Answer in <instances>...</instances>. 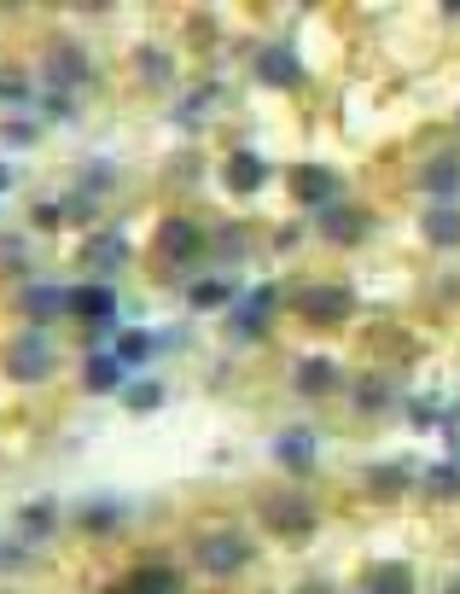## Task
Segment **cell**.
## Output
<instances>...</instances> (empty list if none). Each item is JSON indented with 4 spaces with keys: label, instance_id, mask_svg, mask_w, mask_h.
<instances>
[{
    "label": "cell",
    "instance_id": "cell-1",
    "mask_svg": "<svg viewBox=\"0 0 460 594\" xmlns=\"http://www.w3.org/2000/svg\"><path fill=\"white\" fill-rule=\"evenodd\" d=\"M6 379H18V385H41L47 373H53V344L41 338V332H18L12 344H6Z\"/></svg>",
    "mask_w": 460,
    "mask_h": 594
},
{
    "label": "cell",
    "instance_id": "cell-2",
    "mask_svg": "<svg viewBox=\"0 0 460 594\" xmlns=\"http://www.w3.org/2000/svg\"><path fill=\"white\" fill-rule=\"evenodd\" d=\"M292 309L309 321V327H338V321L356 315V297L344 292V286H303Z\"/></svg>",
    "mask_w": 460,
    "mask_h": 594
},
{
    "label": "cell",
    "instance_id": "cell-3",
    "mask_svg": "<svg viewBox=\"0 0 460 594\" xmlns=\"http://www.w3.org/2000/svg\"><path fill=\"white\" fill-rule=\"evenodd\" d=\"M245 560H251V542L239 530H216V536L198 542V565L210 577H233V571H245Z\"/></svg>",
    "mask_w": 460,
    "mask_h": 594
},
{
    "label": "cell",
    "instance_id": "cell-4",
    "mask_svg": "<svg viewBox=\"0 0 460 594\" xmlns=\"http://www.w3.org/2000/svg\"><path fill=\"white\" fill-rule=\"evenodd\" d=\"M286 187H292V198L297 204H309V210L338 204V175H332L327 164H297L292 175H286Z\"/></svg>",
    "mask_w": 460,
    "mask_h": 594
},
{
    "label": "cell",
    "instance_id": "cell-5",
    "mask_svg": "<svg viewBox=\"0 0 460 594\" xmlns=\"http://www.w3.org/2000/svg\"><path fill=\"white\" fill-rule=\"evenodd\" d=\"M257 82L263 88H303V65H297V53L286 41H274L257 53Z\"/></svg>",
    "mask_w": 460,
    "mask_h": 594
},
{
    "label": "cell",
    "instance_id": "cell-6",
    "mask_svg": "<svg viewBox=\"0 0 460 594\" xmlns=\"http://www.w3.org/2000/svg\"><path fill=\"white\" fill-rule=\"evenodd\" d=\"M70 315H76V321H94V327H111V321H117V292H111L105 280H88V286L70 292Z\"/></svg>",
    "mask_w": 460,
    "mask_h": 594
},
{
    "label": "cell",
    "instance_id": "cell-7",
    "mask_svg": "<svg viewBox=\"0 0 460 594\" xmlns=\"http://www.w3.org/2000/svg\"><path fill=\"white\" fill-rule=\"evenodd\" d=\"M268 309H274V286H257V292L245 297V303H233L228 309V327H233V338H263V327H268Z\"/></svg>",
    "mask_w": 460,
    "mask_h": 594
},
{
    "label": "cell",
    "instance_id": "cell-8",
    "mask_svg": "<svg viewBox=\"0 0 460 594\" xmlns=\"http://www.w3.org/2000/svg\"><path fill=\"white\" fill-rule=\"evenodd\" d=\"M94 70H88V59H82V47H70V41H59L53 53H47V94H59V88H82Z\"/></svg>",
    "mask_w": 460,
    "mask_h": 594
},
{
    "label": "cell",
    "instance_id": "cell-9",
    "mask_svg": "<svg viewBox=\"0 0 460 594\" xmlns=\"http://www.w3.org/2000/svg\"><path fill=\"white\" fill-rule=\"evenodd\" d=\"M367 228H373L367 210H350V204H327V210H321V233H327L332 245H362Z\"/></svg>",
    "mask_w": 460,
    "mask_h": 594
},
{
    "label": "cell",
    "instance_id": "cell-10",
    "mask_svg": "<svg viewBox=\"0 0 460 594\" xmlns=\"http://www.w3.org/2000/svg\"><path fill=\"white\" fill-rule=\"evenodd\" d=\"M263 519H268L274 536H309V530H315V507H309V501H297V495H286V501H268Z\"/></svg>",
    "mask_w": 460,
    "mask_h": 594
},
{
    "label": "cell",
    "instance_id": "cell-11",
    "mask_svg": "<svg viewBox=\"0 0 460 594\" xmlns=\"http://www.w3.org/2000/svg\"><path fill=\"white\" fill-rule=\"evenodd\" d=\"M18 309H24V321H59V315H70V292L65 286H24Z\"/></svg>",
    "mask_w": 460,
    "mask_h": 594
},
{
    "label": "cell",
    "instance_id": "cell-12",
    "mask_svg": "<svg viewBox=\"0 0 460 594\" xmlns=\"http://www.w3.org/2000/svg\"><path fill=\"white\" fill-rule=\"evenodd\" d=\"M292 385L303 396H327V391H338V385H344V367L332 362V356H309V362H297Z\"/></svg>",
    "mask_w": 460,
    "mask_h": 594
},
{
    "label": "cell",
    "instance_id": "cell-13",
    "mask_svg": "<svg viewBox=\"0 0 460 594\" xmlns=\"http://www.w3.org/2000/svg\"><path fill=\"white\" fill-rule=\"evenodd\" d=\"M158 251H164V263H187V257H198L204 251V228H193V222H164L158 228Z\"/></svg>",
    "mask_w": 460,
    "mask_h": 594
},
{
    "label": "cell",
    "instance_id": "cell-14",
    "mask_svg": "<svg viewBox=\"0 0 460 594\" xmlns=\"http://www.w3.org/2000/svg\"><path fill=\"white\" fill-rule=\"evenodd\" d=\"M222 181H228V193H257L268 181V164L257 152H233L228 164H222Z\"/></svg>",
    "mask_w": 460,
    "mask_h": 594
},
{
    "label": "cell",
    "instance_id": "cell-15",
    "mask_svg": "<svg viewBox=\"0 0 460 594\" xmlns=\"http://www.w3.org/2000/svg\"><path fill=\"white\" fill-rule=\"evenodd\" d=\"M420 187H426L431 198H443V204H449V198L460 193V158H455V152H443V158H431V164L420 169Z\"/></svg>",
    "mask_w": 460,
    "mask_h": 594
},
{
    "label": "cell",
    "instance_id": "cell-16",
    "mask_svg": "<svg viewBox=\"0 0 460 594\" xmlns=\"http://www.w3.org/2000/svg\"><path fill=\"white\" fill-rule=\"evenodd\" d=\"M274 461L286 466V472H309L315 466V437L309 431H280L274 437Z\"/></svg>",
    "mask_w": 460,
    "mask_h": 594
},
{
    "label": "cell",
    "instance_id": "cell-17",
    "mask_svg": "<svg viewBox=\"0 0 460 594\" xmlns=\"http://www.w3.org/2000/svg\"><path fill=\"white\" fill-rule=\"evenodd\" d=\"M123 257H129V239L117 228H99L94 239H88V268H94V274H111Z\"/></svg>",
    "mask_w": 460,
    "mask_h": 594
},
{
    "label": "cell",
    "instance_id": "cell-18",
    "mask_svg": "<svg viewBox=\"0 0 460 594\" xmlns=\"http://www.w3.org/2000/svg\"><path fill=\"white\" fill-rule=\"evenodd\" d=\"M82 385H88L94 396L123 391V362H117V356H88V367H82Z\"/></svg>",
    "mask_w": 460,
    "mask_h": 594
},
{
    "label": "cell",
    "instance_id": "cell-19",
    "mask_svg": "<svg viewBox=\"0 0 460 594\" xmlns=\"http://www.w3.org/2000/svg\"><path fill=\"white\" fill-rule=\"evenodd\" d=\"M420 228H426V239L437 245V251H455V245H460V210H455V204H437Z\"/></svg>",
    "mask_w": 460,
    "mask_h": 594
},
{
    "label": "cell",
    "instance_id": "cell-20",
    "mask_svg": "<svg viewBox=\"0 0 460 594\" xmlns=\"http://www.w3.org/2000/svg\"><path fill=\"white\" fill-rule=\"evenodd\" d=\"M367 594H414V571L408 565H373L367 571Z\"/></svg>",
    "mask_w": 460,
    "mask_h": 594
},
{
    "label": "cell",
    "instance_id": "cell-21",
    "mask_svg": "<svg viewBox=\"0 0 460 594\" xmlns=\"http://www.w3.org/2000/svg\"><path fill=\"white\" fill-rule=\"evenodd\" d=\"M181 583H175V571H164V565H146V571H134L129 589L123 594H175Z\"/></svg>",
    "mask_w": 460,
    "mask_h": 594
},
{
    "label": "cell",
    "instance_id": "cell-22",
    "mask_svg": "<svg viewBox=\"0 0 460 594\" xmlns=\"http://www.w3.org/2000/svg\"><path fill=\"white\" fill-rule=\"evenodd\" d=\"M408 484H414V472H408V466H373V472H367V490L385 495V501H391V495H402Z\"/></svg>",
    "mask_w": 460,
    "mask_h": 594
},
{
    "label": "cell",
    "instance_id": "cell-23",
    "mask_svg": "<svg viewBox=\"0 0 460 594\" xmlns=\"http://www.w3.org/2000/svg\"><path fill=\"white\" fill-rule=\"evenodd\" d=\"M111 356H117L123 367H146V356H152V338H146V332H123Z\"/></svg>",
    "mask_w": 460,
    "mask_h": 594
},
{
    "label": "cell",
    "instance_id": "cell-24",
    "mask_svg": "<svg viewBox=\"0 0 460 594\" xmlns=\"http://www.w3.org/2000/svg\"><path fill=\"white\" fill-rule=\"evenodd\" d=\"M129 408L134 414H152V408H164V385H158V379H140V385H129Z\"/></svg>",
    "mask_w": 460,
    "mask_h": 594
},
{
    "label": "cell",
    "instance_id": "cell-25",
    "mask_svg": "<svg viewBox=\"0 0 460 594\" xmlns=\"http://www.w3.org/2000/svg\"><path fill=\"white\" fill-rule=\"evenodd\" d=\"M193 303H198V309H222V303H233V286H228V280H198Z\"/></svg>",
    "mask_w": 460,
    "mask_h": 594
},
{
    "label": "cell",
    "instance_id": "cell-26",
    "mask_svg": "<svg viewBox=\"0 0 460 594\" xmlns=\"http://www.w3.org/2000/svg\"><path fill=\"white\" fill-rule=\"evenodd\" d=\"M426 490H431V495H460V466H455V461L431 466V472H426Z\"/></svg>",
    "mask_w": 460,
    "mask_h": 594
},
{
    "label": "cell",
    "instance_id": "cell-27",
    "mask_svg": "<svg viewBox=\"0 0 460 594\" xmlns=\"http://www.w3.org/2000/svg\"><path fill=\"white\" fill-rule=\"evenodd\" d=\"M59 525V507H53V501H30V507H24V530H30V536H41V530H53Z\"/></svg>",
    "mask_w": 460,
    "mask_h": 594
},
{
    "label": "cell",
    "instance_id": "cell-28",
    "mask_svg": "<svg viewBox=\"0 0 460 594\" xmlns=\"http://www.w3.org/2000/svg\"><path fill=\"white\" fill-rule=\"evenodd\" d=\"M82 525H88V530H111V525H117V507H111V501H88V507H82Z\"/></svg>",
    "mask_w": 460,
    "mask_h": 594
},
{
    "label": "cell",
    "instance_id": "cell-29",
    "mask_svg": "<svg viewBox=\"0 0 460 594\" xmlns=\"http://www.w3.org/2000/svg\"><path fill=\"white\" fill-rule=\"evenodd\" d=\"M356 402H362V408H385V402H391V385H385V379H362V385H356Z\"/></svg>",
    "mask_w": 460,
    "mask_h": 594
},
{
    "label": "cell",
    "instance_id": "cell-30",
    "mask_svg": "<svg viewBox=\"0 0 460 594\" xmlns=\"http://www.w3.org/2000/svg\"><path fill=\"white\" fill-rule=\"evenodd\" d=\"M134 65L146 70V76H152V82H158V88H164V82H169V59H164V53H152V47H146V53H140V59H134Z\"/></svg>",
    "mask_w": 460,
    "mask_h": 594
},
{
    "label": "cell",
    "instance_id": "cell-31",
    "mask_svg": "<svg viewBox=\"0 0 460 594\" xmlns=\"http://www.w3.org/2000/svg\"><path fill=\"white\" fill-rule=\"evenodd\" d=\"M111 187V164H88L82 169V193H105Z\"/></svg>",
    "mask_w": 460,
    "mask_h": 594
},
{
    "label": "cell",
    "instance_id": "cell-32",
    "mask_svg": "<svg viewBox=\"0 0 460 594\" xmlns=\"http://www.w3.org/2000/svg\"><path fill=\"white\" fill-rule=\"evenodd\" d=\"M0 140L24 152V146H35V129H30V123H6V129H0Z\"/></svg>",
    "mask_w": 460,
    "mask_h": 594
},
{
    "label": "cell",
    "instance_id": "cell-33",
    "mask_svg": "<svg viewBox=\"0 0 460 594\" xmlns=\"http://www.w3.org/2000/svg\"><path fill=\"white\" fill-rule=\"evenodd\" d=\"M59 210H65V216H76V222H88V216H94V193H76L70 204H59Z\"/></svg>",
    "mask_w": 460,
    "mask_h": 594
},
{
    "label": "cell",
    "instance_id": "cell-34",
    "mask_svg": "<svg viewBox=\"0 0 460 594\" xmlns=\"http://www.w3.org/2000/svg\"><path fill=\"white\" fill-rule=\"evenodd\" d=\"M59 222H65V210H59V204H35V228H59Z\"/></svg>",
    "mask_w": 460,
    "mask_h": 594
},
{
    "label": "cell",
    "instance_id": "cell-35",
    "mask_svg": "<svg viewBox=\"0 0 460 594\" xmlns=\"http://www.w3.org/2000/svg\"><path fill=\"white\" fill-rule=\"evenodd\" d=\"M408 420H414V431H431V426H437V408H431V402H414V408H408Z\"/></svg>",
    "mask_w": 460,
    "mask_h": 594
},
{
    "label": "cell",
    "instance_id": "cell-36",
    "mask_svg": "<svg viewBox=\"0 0 460 594\" xmlns=\"http://www.w3.org/2000/svg\"><path fill=\"white\" fill-rule=\"evenodd\" d=\"M24 94H30V88H24L18 76H0V99H24Z\"/></svg>",
    "mask_w": 460,
    "mask_h": 594
},
{
    "label": "cell",
    "instance_id": "cell-37",
    "mask_svg": "<svg viewBox=\"0 0 460 594\" xmlns=\"http://www.w3.org/2000/svg\"><path fill=\"white\" fill-rule=\"evenodd\" d=\"M0 565H24V548H0Z\"/></svg>",
    "mask_w": 460,
    "mask_h": 594
},
{
    "label": "cell",
    "instance_id": "cell-38",
    "mask_svg": "<svg viewBox=\"0 0 460 594\" xmlns=\"http://www.w3.org/2000/svg\"><path fill=\"white\" fill-rule=\"evenodd\" d=\"M6 187H12V169L0 164V193H6Z\"/></svg>",
    "mask_w": 460,
    "mask_h": 594
},
{
    "label": "cell",
    "instance_id": "cell-39",
    "mask_svg": "<svg viewBox=\"0 0 460 594\" xmlns=\"http://www.w3.org/2000/svg\"><path fill=\"white\" fill-rule=\"evenodd\" d=\"M449 594H460V577H455V583H449Z\"/></svg>",
    "mask_w": 460,
    "mask_h": 594
}]
</instances>
